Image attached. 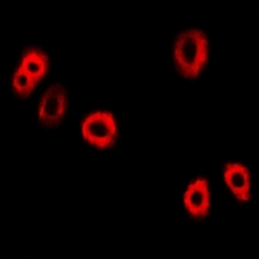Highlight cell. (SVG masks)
Instances as JSON below:
<instances>
[{"instance_id": "5b68a950", "label": "cell", "mask_w": 259, "mask_h": 259, "mask_svg": "<svg viewBox=\"0 0 259 259\" xmlns=\"http://www.w3.org/2000/svg\"><path fill=\"white\" fill-rule=\"evenodd\" d=\"M224 179L230 186L231 191L240 201L250 200V179H249V171L244 165L237 163H227L224 170Z\"/></svg>"}, {"instance_id": "3957f363", "label": "cell", "mask_w": 259, "mask_h": 259, "mask_svg": "<svg viewBox=\"0 0 259 259\" xmlns=\"http://www.w3.org/2000/svg\"><path fill=\"white\" fill-rule=\"evenodd\" d=\"M68 109L66 90L61 84H55L46 91L40 103L39 122L46 127H56L61 123Z\"/></svg>"}, {"instance_id": "277c9868", "label": "cell", "mask_w": 259, "mask_h": 259, "mask_svg": "<svg viewBox=\"0 0 259 259\" xmlns=\"http://www.w3.org/2000/svg\"><path fill=\"white\" fill-rule=\"evenodd\" d=\"M184 203L187 210L193 218L202 219L210 211V193L207 189L206 179H197L189 184L186 194Z\"/></svg>"}, {"instance_id": "52a82bcc", "label": "cell", "mask_w": 259, "mask_h": 259, "mask_svg": "<svg viewBox=\"0 0 259 259\" xmlns=\"http://www.w3.org/2000/svg\"><path fill=\"white\" fill-rule=\"evenodd\" d=\"M36 82L32 79L30 75L24 73V70L21 68L17 69L15 74V79H13V87H15V92H17L18 96L27 97L32 92V90L35 89Z\"/></svg>"}, {"instance_id": "7a4b0ae2", "label": "cell", "mask_w": 259, "mask_h": 259, "mask_svg": "<svg viewBox=\"0 0 259 259\" xmlns=\"http://www.w3.org/2000/svg\"><path fill=\"white\" fill-rule=\"evenodd\" d=\"M85 142L100 149H108L117 139V126L109 112H96L90 115L82 126Z\"/></svg>"}, {"instance_id": "8992f818", "label": "cell", "mask_w": 259, "mask_h": 259, "mask_svg": "<svg viewBox=\"0 0 259 259\" xmlns=\"http://www.w3.org/2000/svg\"><path fill=\"white\" fill-rule=\"evenodd\" d=\"M21 69L36 83L45 77L48 70V57L40 48L30 47L24 52Z\"/></svg>"}, {"instance_id": "6da1fadb", "label": "cell", "mask_w": 259, "mask_h": 259, "mask_svg": "<svg viewBox=\"0 0 259 259\" xmlns=\"http://www.w3.org/2000/svg\"><path fill=\"white\" fill-rule=\"evenodd\" d=\"M207 41L205 32L191 29L182 32L175 41V62L182 75L197 78L207 62Z\"/></svg>"}]
</instances>
